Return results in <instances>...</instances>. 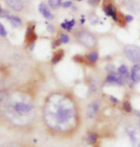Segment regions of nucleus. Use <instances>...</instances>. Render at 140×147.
Segmentation results:
<instances>
[{
  "instance_id": "f257e3e1",
  "label": "nucleus",
  "mask_w": 140,
  "mask_h": 147,
  "mask_svg": "<svg viewBox=\"0 0 140 147\" xmlns=\"http://www.w3.org/2000/svg\"><path fill=\"white\" fill-rule=\"evenodd\" d=\"M52 120L54 123H56L58 125H64V124L68 123L75 115V111L74 108L71 105H55L54 109H52L51 112Z\"/></svg>"
},
{
  "instance_id": "f03ea898",
  "label": "nucleus",
  "mask_w": 140,
  "mask_h": 147,
  "mask_svg": "<svg viewBox=\"0 0 140 147\" xmlns=\"http://www.w3.org/2000/svg\"><path fill=\"white\" fill-rule=\"evenodd\" d=\"M33 106L27 101H17L14 102L11 106V114L15 117H28L33 114Z\"/></svg>"
},
{
  "instance_id": "7ed1b4c3",
  "label": "nucleus",
  "mask_w": 140,
  "mask_h": 147,
  "mask_svg": "<svg viewBox=\"0 0 140 147\" xmlns=\"http://www.w3.org/2000/svg\"><path fill=\"white\" fill-rule=\"evenodd\" d=\"M124 54L132 63L138 64L140 62V47L136 45H127L124 48Z\"/></svg>"
},
{
  "instance_id": "20e7f679",
  "label": "nucleus",
  "mask_w": 140,
  "mask_h": 147,
  "mask_svg": "<svg viewBox=\"0 0 140 147\" xmlns=\"http://www.w3.org/2000/svg\"><path fill=\"white\" fill-rule=\"evenodd\" d=\"M78 38H79V41L81 42L82 45H84L89 49H92V48H93V47H95L96 43H97L95 37L93 36L91 32H86V30H83V32H79Z\"/></svg>"
},
{
  "instance_id": "39448f33",
  "label": "nucleus",
  "mask_w": 140,
  "mask_h": 147,
  "mask_svg": "<svg viewBox=\"0 0 140 147\" xmlns=\"http://www.w3.org/2000/svg\"><path fill=\"white\" fill-rule=\"evenodd\" d=\"M101 106V102L100 101H93L87 106V110H86V114L87 117L89 119H93L98 113V110Z\"/></svg>"
},
{
  "instance_id": "423d86ee",
  "label": "nucleus",
  "mask_w": 140,
  "mask_h": 147,
  "mask_svg": "<svg viewBox=\"0 0 140 147\" xmlns=\"http://www.w3.org/2000/svg\"><path fill=\"white\" fill-rule=\"evenodd\" d=\"M106 83L110 84H117V86H122L124 84V79L120 76L119 73H116L114 71L110 72L106 77Z\"/></svg>"
},
{
  "instance_id": "0eeeda50",
  "label": "nucleus",
  "mask_w": 140,
  "mask_h": 147,
  "mask_svg": "<svg viewBox=\"0 0 140 147\" xmlns=\"http://www.w3.org/2000/svg\"><path fill=\"white\" fill-rule=\"evenodd\" d=\"M130 78L133 83H135V84L140 83V65L139 64H135L132 67Z\"/></svg>"
},
{
  "instance_id": "6e6552de",
  "label": "nucleus",
  "mask_w": 140,
  "mask_h": 147,
  "mask_svg": "<svg viewBox=\"0 0 140 147\" xmlns=\"http://www.w3.org/2000/svg\"><path fill=\"white\" fill-rule=\"evenodd\" d=\"M8 7L15 11H21L24 9V0H5Z\"/></svg>"
},
{
  "instance_id": "1a4fd4ad",
  "label": "nucleus",
  "mask_w": 140,
  "mask_h": 147,
  "mask_svg": "<svg viewBox=\"0 0 140 147\" xmlns=\"http://www.w3.org/2000/svg\"><path fill=\"white\" fill-rule=\"evenodd\" d=\"M38 10L40 11V13L42 14V16L45 18L47 20H52L54 19V14L52 13L51 11H50L48 6L44 3H40L39 4V7H38Z\"/></svg>"
},
{
  "instance_id": "9d476101",
  "label": "nucleus",
  "mask_w": 140,
  "mask_h": 147,
  "mask_svg": "<svg viewBox=\"0 0 140 147\" xmlns=\"http://www.w3.org/2000/svg\"><path fill=\"white\" fill-rule=\"evenodd\" d=\"M104 11L107 16H111L113 17V19L114 21H117L118 20V17H117V11H116V9L113 7V5L109 4L107 5L106 7L104 8Z\"/></svg>"
},
{
  "instance_id": "9b49d317",
  "label": "nucleus",
  "mask_w": 140,
  "mask_h": 147,
  "mask_svg": "<svg viewBox=\"0 0 140 147\" xmlns=\"http://www.w3.org/2000/svg\"><path fill=\"white\" fill-rule=\"evenodd\" d=\"M123 4L125 5V7L128 9L130 11L135 12V13H137L139 11V7L137 5V3L133 1V0H126L125 2H123Z\"/></svg>"
},
{
  "instance_id": "f8f14e48",
  "label": "nucleus",
  "mask_w": 140,
  "mask_h": 147,
  "mask_svg": "<svg viewBox=\"0 0 140 147\" xmlns=\"http://www.w3.org/2000/svg\"><path fill=\"white\" fill-rule=\"evenodd\" d=\"M117 72L119 73V75L123 78L124 80L128 79V78L130 77V75H129V69H128V67H127V65H121L120 67H118Z\"/></svg>"
},
{
  "instance_id": "ddd939ff",
  "label": "nucleus",
  "mask_w": 140,
  "mask_h": 147,
  "mask_svg": "<svg viewBox=\"0 0 140 147\" xmlns=\"http://www.w3.org/2000/svg\"><path fill=\"white\" fill-rule=\"evenodd\" d=\"M9 21H10V23L15 28H19L22 26V20H21L20 17L16 16V15H11V16L9 17Z\"/></svg>"
},
{
  "instance_id": "4468645a",
  "label": "nucleus",
  "mask_w": 140,
  "mask_h": 147,
  "mask_svg": "<svg viewBox=\"0 0 140 147\" xmlns=\"http://www.w3.org/2000/svg\"><path fill=\"white\" fill-rule=\"evenodd\" d=\"M48 4H49V7L51 9L56 10V9L61 7L63 2H62V0H48Z\"/></svg>"
},
{
  "instance_id": "2eb2a0df",
  "label": "nucleus",
  "mask_w": 140,
  "mask_h": 147,
  "mask_svg": "<svg viewBox=\"0 0 140 147\" xmlns=\"http://www.w3.org/2000/svg\"><path fill=\"white\" fill-rule=\"evenodd\" d=\"M98 59H99V55H98V53L95 51L90 52L89 54L87 55V60L92 64H95L96 62L98 61Z\"/></svg>"
},
{
  "instance_id": "dca6fc26",
  "label": "nucleus",
  "mask_w": 140,
  "mask_h": 147,
  "mask_svg": "<svg viewBox=\"0 0 140 147\" xmlns=\"http://www.w3.org/2000/svg\"><path fill=\"white\" fill-rule=\"evenodd\" d=\"M64 56V51H58L54 53V55L52 56V64H57L58 62L61 61V59L63 58Z\"/></svg>"
},
{
  "instance_id": "f3484780",
  "label": "nucleus",
  "mask_w": 140,
  "mask_h": 147,
  "mask_svg": "<svg viewBox=\"0 0 140 147\" xmlns=\"http://www.w3.org/2000/svg\"><path fill=\"white\" fill-rule=\"evenodd\" d=\"M74 24H75L74 20H71V21L66 20V21L63 22V23L61 24V28H62V29H64V30H73V26H74Z\"/></svg>"
},
{
  "instance_id": "a211bd4d",
  "label": "nucleus",
  "mask_w": 140,
  "mask_h": 147,
  "mask_svg": "<svg viewBox=\"0 0 140 147\" xmlns=\"http://www.w3.org/2000/svg\"><path fill=\"white\" fill-rule=\"evenodd\" d=\"M98 139V135L96 133H91L90 136L88 137V143L89 144H94V143L97 142Z\"/></svg>"
},
{
  "instance_id": "6ab92c4d",
  "label": "nucleus",
  "mask_w": 140,
  "mask_h": 147,
  "mask_svg": "<svg viewBox=\"0 0 140 147\" xmlns=\"http://www.w3.org/2000/svg\"><path fill=\"white\" fill-rule=\"evenodd\" d=\"M59 40L62 44H68L70 42V37L67 33H60L59 34Z\"/></svg>"
},
{
  "instance_id": "aec40b11",
  "label": "nucleus",
  "mask_w": 140,
  "mask_h": 147,
  "mask_svg": "<svg viewBox=\"0 0 140 147\" xmlns=\"http://www.w3.org/2000/svg\"><path fill=\"white\" fill-rule=\"evenodd\" d=\"M129 135L130 137V139H133V142H135V140H137L139 139V135H138L137 131H136L135 128H133L132 130H129Z\"/></svg>"
},
{
  "instance_id": "412c9836",
  "label": "nucleus",
  "mask_w": 140,
  "mask_h": 147,
  "mask_svg": "<svg viewBox=\"0 0 140 147\" xmlns=\"http://www.w3.org/2000/svg\"><path fill=\"white\" fill-rule=\"evenodd\" d=\"M123 108H124V110L126 112H128V113L132 112V110H133L132 105H130V102L129 101H125L123 102Z\"/></svg>"
},
{
  "instance_id": "4be33fe9",
  "label": "nucleus",
  "mask_w": 140,
  "mask_h": 147,
  "mask_svg": "<svg viewBox=\"0 0 140 147\" xmlns=\"http://www.w3.org/2000/svg\"><path fill=\"white\" fill-rule=\"evenodd\" d=\"M10 16H11V14L8 11L2 10L1 11H0V17L1 18H7V19H9V17Z\"/></svg>"
},
{
  "instance_id": "5701e85b",
  "label": "nucleus",
  "mask_w": 140,
  "mask_h": 147,
  "mask_svg": "<svg viewBox=\"0 0 140 147\" xmlns=\"http://www.w3.org/2000/svg\"><path fill=\"white\" fill-rule=\"evenodd\" d=\"M0 36H2V37L7 36V30H6L5 27L3 26L2 23H0Z\"/></svg>"
},
{
  "instance_id": "b1692460",
  "label": "nucleus",
  "mask_w": 140,
  "mask_h": 147,
  "mask_svg": "<svg viewBox=\"0 0 140 147\" xmlns=\"http://www.w3.org/2000/svg\"><path fill=\"white\" fill-rule=\"evenodd\" d=\"M88 3L91 6H97L100 3V0H88Z\"/></svg>"
},
{
  "instance_id": "393cba45",
  "label": "nucleus",
  "mask_w": 140,
  "mask_h": 147,
  "mask_svg": "<svg viewBox=\"0 0 140 147\" xmlns=\"http://www.w3.org/2000/svg\"><path fill=\"white\" fill-rule=\"evenodd\" d=\"M62 6H63V8H65V9L70 8V7L73 6V2H71V1H65V2H63Z\"/></svg>"
},
{
  "instance_id": "a878e982",
  "label": "nucleus",
  "mask_w": 140,
  "mask_h": 147,
  "mask_svg": "<svg viewBox=\"0 0 140 147\" xmlns=\"http://www.w3.org/2000/svg\"><path fill=\"white\" fill-rule=\"evenodd\" d=\"M124 20H125L126 22H128V23H130V22H132L133 20V17L132 16V15H125Z\"/></svg>"
},
{
  "instance_id": "bb28decb",
  "label": "nucleus",
  "mask_w": 140,
  "mask_h": 147,
  "mask_svg": "<svg viewBox=\"0 0 140 147\" xmlns=\"http://www.w3.org/2000/svg\"><path fill=\"white\" fill-rule=\"evenodd\" d=\"M48 30L50 32H54V27L52 25H48Z\"/></svg>"
},
{
  "instance_id": "cd10ccee",
  "label": "nucleus",
  "mask_w": 140,
  "mask_h": 147,
  "mask_svg": "<svg viewBox=\"0 0 140 147\" xmlns=\"http://www.w3.org/2000/svg\"><path fill=\"white\" fill-rule=\"evenodd\" d=\"M111 101L113 102H118V100L116 98H114V97H113V96L111 97Z\"/></svg>"
},
{
  "instance_id": "c85d7f7f",
  "label": "nucleus",
  "mask_w": 140,
  "mask_h": 147,
  "mask_svg": "<svg viewBox=\"0 0 140 147\" xmlns=\"http://www.w3.org/2000/svg\"><path fill=\"white\" fill-rule=\"evenodd\" d=\"M135 115H136V116H139V117H140V111L138 112L137 110H135Z\"/></svg>"
},
{
  "instance_id": "c756f323",
  "label": "nucleus",
  "mask_w": 140,
  "mask_h": 147,
  "mask_svg": "<svg viewBox=\"0 0 140 147\" xmlns=\"http://www.w3.org/2000/svg\"><path fill=\"white\" fill-rule=\"evenodd\" d=\"M2 11V9H1V7H0V11Z\"/></svg>"
},
{
  "instance_id": "7c9ffc66",
  "label": "nucleus",
  "mask_w": 140,
  "mask_h": 147,
  "mask_svg": "<svg viewBox=\"0 0 140 147\" xmlns=\"http://www.w3.org/2000/svg\"><path fill=\"white\" fill-rule=\"evenodd\" d=\"M24 1H28V0H24Z\"/></svg>"
}]
</instances>
